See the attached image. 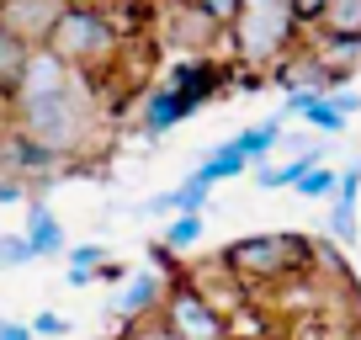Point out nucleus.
I'll use <instances>...</instances> for the list:
<instances>
[{"mask_svg":"<svg viewBox=\"0 0 361 340\" xmlns=\"http://www.w3.org/2000/svg\"><path fill=\"white\" fill-rule=\"evenodd\" d=\"M308 261H314V245L303 234H245L234 245H224V272L234 282H250V287L298 277Z\"/></svg>","mask_w":361,"mask_h":340,"instance_id":"obj_3","label":"nucleus"},{"mask_svg":"<svg viewBox=\"0 0 361 340\" xmlns=\"http://www.w3.org/2000/svg\"><path fill=\"white\" fill-rule=\"evenodd\" d=\"M202 239V213H176L165 229V250H192Z\"/></svg>","mask_w":361,"mask_h":340,"instance_id":"obj_16","label":"nucleus"},{"mask_svg":"<svg viewBox=\"0 0 361 340\" xmlns=\"http://www.w3.org/2000/svg\"><path fill=\"white\" fill-rule=\"evenodd\" d=\"M0 340H37L32 324H16V319H0Z\"/></svg>","mask_w":361,"mask_h":340,"instance_id":"obj_26","label":"nucleus"},{"mask_svg":"<svg viewBox=\"0 0 361 340\" xmlns=\"http://www.w3.org/2000/svg\"><path fill=\"white\" fill-rule=\"evenodd\" d=\"M32 261V250H27L22 234H0V266H27Z\"/></svg>","mask_w":361,"mask_h":340,"instance_id":"obj_22","label":"nucleus"},{"mask_svg":"<svg viewBox=\"0 0 361 340\" xmlns=\"http://www.w3.org/2000/svg\"><path fill=\"white\" fill-rule=\"evenodd\" d=\"M245 170H250V159H245V149H239V144H234V138H228V144H218V149H213V154H207V159H202V165H197V170H192V176H202V181H207V186H218V181H234V176H245Z\"/></svg>","mask_w":361,"mask_h":340,"instance_id":"obj_11","label":"nucleus"},{"mask_svg":"<svg viewBox=\"0 0 361 340\" xmlns=\"http://www.w3.org/2000/svg\"><path fill=\"white\" fill-rule=\"evenodd\" d=\"M11 112H16V138L43 159L80 154L85 138H90V128H96V102H90L85 75H75L64 91H54V96H37V102L11 107Z\"/></svg>","mask_w":361,"mask_h":340,"instance_id":"obj_1","label":"nucleus"},{"mask_svg":"<svg viewBox=\"0 0 361 340\" xmlns=\"http://www.w3.org/2000/svg\"><path fill=\"white\" fill-rule=\"evenodd\" d=\"M207 192H213V186H207L202 176H186V181L170 192V197H176V213H202V207H207Z\"/></svg>","mask_w":361,"mask_h":340,"instance_id":"obj_18","label":"nucleus"},{"mask_svg":"<svg viewBox=\"0 0 361 340\" xmlns=\"http://www.w3.org/2000/svg\"><path fill=\"white\" fill-rule=\"evenodd\" d=\"M287 6H293L298 22H324V11H329V0H287Z\"/></svg>","mask_w":361,"mask_h":340,"instance_id":"obj_24","label":"nucleus"},{"mask_svg":"<svg viewBox=\"0 0 361 340\" xmlns=\"http://www.w3.org/2000/svg\"><path fill=\"white\" fill-rule=\"evenodd\" d=\"M117 340H176L159 319H133V324H123L117 329Z\"/></svg>","mask_w":361,"mask_h":340,"instance_id":"obj_21","label":"nucleus"},{"mask_svg":"<svg viewBox=\"0 0 361 340\" xmlns=\"http://www.w3.org/2000/svg\"><path fill=\"white\" fill-rule=\"evenodd\" d=\"M329 102H335L345 117H350V112H361V96H356V91H329Z\"/></svg>","mask_w":361,"mask_h":340,"instance_id":"obj_27","label":"nucleus"},{"mask_svg":"<svg viewBox=\"0 0 361 340\" xmlns=\"http://www.w3.org/2000/svg\"><path fill=\"white\" fill-rule=\"evenodd\" d=\"M356 192H361V159L335 176V197H329V234L340 245H356V234H361L356 229Z\"/></svg>","mask_w":361,"mask_h":340,"instance_id":"obj_8","label":"nucleus"},{"mask_svg":"<svg viewBox=\"0 0 361 340\" xmlns=\"http://www.w3.org/2000/svg\"><path fill=\"white\" fill-rule=\"evenodd\" d=\"M69 0H0V32L22 48H43Z\"/></svg>","mask_w":361,"mask_h":340,"instance_id":"obj_6","label":"nucleus"},{"mask_svg":"<svg viewBox=\"0 0 361 340\" xmlns=\"http://www.w3.org/2000/svg\"><path fill=\"white\" fill-rule=\"evenodd\" d=\"M192 6H197L202 16H207V22L228 27V16H234V6H239V0H192Z\"/></svg>","mask_w":361,"mask_h":340,"instance_id":"obj_23","label":"nucleus"},{"mask_svg":"<svg viewBox=\"0 0 361 340\" xmlns=\"http://www.w3.org/2000/svg\"><path fill=\"white\" fill-rule=\"evenodd\" d=\"M303 123L319 128V133H340V128H345V112H340L329 96H314V102L303 107Z\"/></svg>","mask_w":361,"mask_h":340,"instance_id":"obj_17","label":"nucleus"},{"mask_svg":"<svg viewBox=\"0 0 361 340\" xmlns=\"http://www.w3.org/2000/svg\"><path fill=\"white\" fill-rule=\"evenodd\" d=\"M213 37H218V22H207V16L192 6V0H176V6H170L165 43H176V48H192V54H202V48L213 43Z\"/></svg>","mask_w":361,"mask_h":340,"instance_id":"obj_9","label":"nucleus"},{"mask_svg":"<svg viewBox=\"0 0 361 340\" xmlns=\"http://www.w3.org/2000/svg\"><path fill=\"white\" fill-rule=\"evenodd\" d=\"M144 213H176V197H170V192H159V197H149V202H144Z\"/></svg>","mask_w":361,"mask_h":340,"instance_id":"obj_28","label":"nucleus"},{"mask_svg":"<svg viewBox=\"0 0 361 340\" xmlns=\"http://www.w3.org/2000/svg\"><path fill=\"white\" fill-rule=\"evenodd\" d=\"M22 239H27V250H32V261H43V255H59V250H64V229H59V218L48 213L43 202H27Z\"/></svg>","mask_w":361,"mask_h":340,"instance_id":"obj_10","label":"nucleus"},{"mask_svg":"<svg viewBox=\"0 0 361 340\" xmlns=\"http://www.w3.org/2000/svg\"><path fill=\"white\" fill-rule=\"evenodd\" d=\"M48 54L64 59L75 75H90V69H102L106 59L117 54V27L106 22L102 11H85V6H64V16L54 22L48 32Z\"/></svg>","mask_w":361,"mask_h":340,"instance_id":"obj_4","label":"nucleus"},{"mask_svg":"<svg viewBox=\"0 0 361 340\" xmlns=\"http://www.w3.org/2000/svg\"><path fill=\"white\" fill-rule=\"evenodd\" d=\"M282 123H287V117L276 112V117H266V123H255V128H245V133H234V144L245 149V159H250V165H255V159H266L271 149L282 144V133H287Z\"/></svg>","mask_w":361,"mask_h":340,"instance_id":"obj_12","label":"nucleus"},{"mask_svg":"<svg viewBox=\"0 0 361 340\" xmlns=\"http://www.w3.org/2000/svg\"><path fill=\"white\" fill-rule=\"evenodd\" d=\"M165 287H170V277H159V272H128L123 293H117V303H112L117 324L154 319V314H159V303H165Z\"/></svg>","mask_w":361,"mask_h":340,"instance_id":"obj_7","label":"nucleus"},{"mask_svg":"<svg viewBox=\"0 0 361 340\" xmlns=\"http://www.w3.org/2000/svg\"><path fill=\"white\" fill-rule=\"evenodd\" d=\"M27 54H32V48H22V43H11V37L0 32V96H11V85H16V75H22V64H27Z\"/></svg>","mask_w":361,"mask_h":340,"instance_id":"obj_15","label":"nucleus"},{"mask_svg":"<svg viewBox=\"0 0 361 340\" xmlns=\"http://www.w3.org/2000/svg\"><path fill=\"white\" fill-rule=\"evenodd\" d=\"M335 176H340V170L314 165V170H303V181H298L293 192H298V197H324V202H329V197H335Z\"/></svg>","mask_w":361,"mask_h":340,"instance_id":"obj_20","label":"nucleus"},{"mask_svg":"<svg viewBox=\"0 0 361 340\" xmlns=\"http://www.w3.org/2000/svg\"><path fill=\"white\" fill-rule=\"evenodd\" d=\"M154 319L176 340H228V319L218 314V303L192 282V277H170L165 303H159Z\"/></svg>","mask_w":361,"mask_h":340,"instance_id":"obj_5","label":"nucleus"},{"mask_svg":"<svg viewBox=\"0 0 361 340\" xmlns=\"http://www.w3.org/2000/svg\"><path fill=\"white\" fill-rule=\"evenodd\" d=\"M106 261H112L106 245H69V272H80V277H96Z\"/></svg>","mask_w":361,"mask_h":340,"instance_id":"obj_19","label":"nucleus"},{"mask_svg":"<svg viewBox=\"0 0 361 340\" xmlns=\"http://www.w3.org/2000/svg\"><path fill=\"white\" fill-rule=\"evenodd\" d=\"M96 277H102V282H128V266H123V261H106Z\"/></svg>","mask_w":361,"mask_h":340,"instance_id":"obj_29","label":"nucleus"},{"mask_svg":"<svg viewBox=\"0 0 361 340\" xmlns=\"http://www.w3.org/2000/svg\"><path fill=\"white\" fill-rule=\"evenodd\" d=\"M180 117H186V112H180V102L165 91V85H154V96L144 102V128H149V133H165V128H176Z\"/></svg>","mask_w":361,"mask_h":340,"instance_id":"obj_13","label":"nucleus"},{"mask_svg":"<svg viewBox=\"0 0 361 340\" xmlns=\"http://www.w3.org/2000/svg\"><path fill=\"white\" fill-rule=\"evenodd\" d=\"M319 27L329 37H361V0H329V11H324Z\"/></svg>","mask_w":361,"mask_h":340,"instance_id":"obj_14","label":"nucleus"},{"mask_svg":"<svg viewBox=\"0 0 361 340\" xmlns=\"http://www.w3.org/2000/svg\"><path fill=\"white\" fill-rule=\"evenodd\" d=\"M293 32H298V16L287 0H239L234 16H228V43L250 69L282 64L287 48H293Z\"/></svg>","mask_w":361,"mask_h":340,"instance_id":"obj_2","label":"nucleus"},{"mask_svg":"<svg viewBox=\"0 0 361 340\" xmlns=\"http://www.w3.org/2000/svg\"><path fill=\"white\" fill-rule=\"evenodd\" d=\"M32 335H69V324L59 314H37L32 319Z\"/></svg>","mask_w":361,"mask_h":340,"instance_id":"obj_25","label":"nucleus"}]
</instances>
